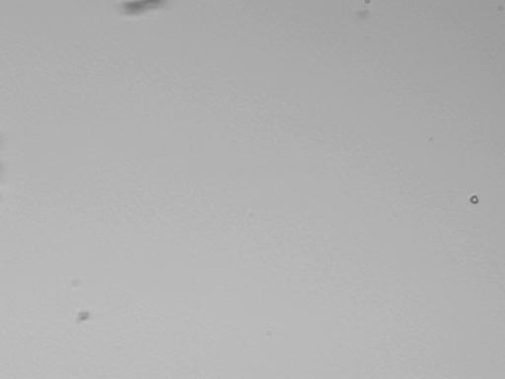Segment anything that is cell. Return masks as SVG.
<instances>
[{
  "instance_id": "cell-1",
  "label": "cell",
  "mask_w": 505,
  "mask_h": 379,
  "mask_svg": "<svg viewBox=\"0 0 505 379\" xmlns=\"http://www.w3.org/2000/svg\"><path fill=\"white\" fill-rule=\"evenodd\" d=\"M164 1L162 0H142L130 1L124 3L122 8L126 12L136 13L145 9L154 8L162 5Z\"/></svg>"
}]
</instances>
